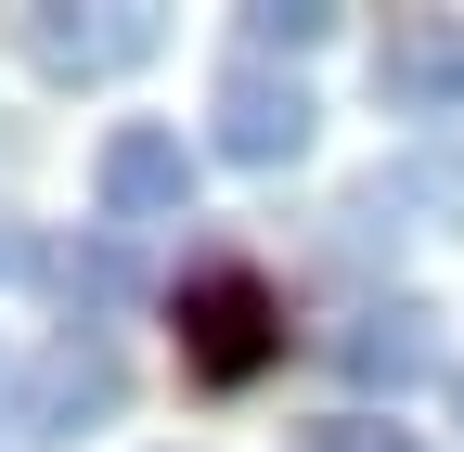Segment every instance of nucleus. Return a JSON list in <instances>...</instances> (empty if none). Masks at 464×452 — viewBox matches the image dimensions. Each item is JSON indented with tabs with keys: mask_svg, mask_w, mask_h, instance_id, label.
Instances as JSON below:
<instances>
[{
	"mask_svg": "<svg viewBox=\"0 0 464 452\" xmlns=\"http://www.w3.org/2000/svg\"><path fill=\"white\" fill-rule=\"evenodd\" d=\"M284 349V310H271V285H258V271H194V285H181V362L207 375V388H246L258 362Z\"/></svg>",
	"mask_w": 464,
	"mask_h": 452,
	"instance_id": "nucleus-1",
	"label": "nucleus"
},
{
	"mask_svg": "<svg viewBox=\"0 0 464 452\" xmlns=\"http://www.w3.org/2000/svg\"><path fill=\"white\" fill-rule=\"evenodd\" d=\"M116 388H130V375H116V349L65 323L52 349H26L14 414H0V427H14V439H78V427H103V414H116Z\"/></svg>",
	"mask_w": 464,
	"mask_h": 452,
	"instance_id": "nucleus-2",
	"label": "nucleus"
},
{
	"mask_svg": "<svg viewBox=\"0 0 464 452\" xmlns=\"http://www.w3.org/2000/svg\"><path fill=\"white\" fill-rule=\"evenodd\" d=\"M91 194H103V220H116V233H130V220H181V207H194V155H181V130H155V117L103 130Z\"/></svg>",
	"mask_w": 464,
	"mask_h": 452,
	"instance_id": "nucleus-3",
	"label": "nucleus"
},
{
	"mask_svg": "<svg viewBox=\"0 0 464 452\" xmlns=\"http://www.w3.org/2000/svg\"><path fill=\"white\" fill-rule=\"evenodd\" d=\"M207 117H219V155H232V168H297L310 130H323V103H310L297 78H271V65H232Z\"/></svg>",
	"mask_w": 464,
	"mask_h": 452,
	"instance_id": "nucleus-4",
	"label": "nucleus"
},
{
	"mask_svg": "<svg viewBox=\"0 0 464 452\" xmlns=\"http://www.w3.org/2000/svg\"><path fill=\"white\" fill-rule=\"evenodd\" d=\"M335 375H348V388H387V401L426 388V375H439V310H426V298L348 310V323H335Z\"/></svg>",
	"mask_w": 464,
	"mask_h": 452,
	"instance_id": "nucleus-5",
	"label": "nucleus"
},
{
	"mask_svg": "<svg viewBox=\"0 0 464 452\" xmlns=\"http://www.w3.org/2000/svg\"><path fill=\"white\" fill-rule=\"evenodd\" d=\"M374 91L400 117H464V14H400L374 52Z\"/></svg>",
	"mask_w": 464,
	"mask_h": 452,
	"instance_id": "nucleus-6",
	"label": "nucleus"
},
{
	"mask_svg": "<svg viewBox=\"0 0 464 452\" xmlns=\"http://www.w3.org/2000/svg\"><path fill=\"white\" fill-rule=\"evenodd\" d=\"M142 52H155V14H26L39 78H130Z\"/></svg>",
	"mask_w": 464,
	"mask_h": 452,
	"instance_id": "nucleus-7",
	"label": "nucleus"
},
{
	"mask_svg": "<svg viewBox=\"0 0 464 452\" xmlns=\"http://www.w3.org/2000/svg\"><path fill=\"white\" fill-rule=\"evenodd\" d=\"M52 285H65L78 310H130L142 271H130V246H65V259H52Z\"/></svg>",
	"mask_w": 464,
	"mask_h": 452,
	"instance_id": "nucleus-8",
	"label": "nucleus"
},
{
	"mask_svg": "<svg viewBox=\"0 0 464 452\" xmlns=\"http://www.w3.org/2000/svg\"><path fill=\"white\" fill-rule=\"evenodd\" d=\"M335 39V0H258L246 14V65H271V52H323Z\"/></svg>",
	"mask_w": 464,
	"mask_h": 452,
	"instance_id": "nucleus-9",
	"label": "nucleus"
},
{
	"mask_svg": "<svg viewBox=\"0 0 464 452\" xmlns=\"http://www.w3.org/2000/svg\"><path fill=\"white\" fill-rule=\"evenodd\" d=\"M387 207H451L464 220V142H439V155H413V168H400V182H374Z\"/></svg>",
	"mask_w": 464,
	"mask_h": 452,
	"instance_id": "nucleus-10",
	"label": "nucleus"
},
{
	"mask_svg": "<svg viewBox=\"0 0 464 452\" xmlns=\"http://www.w3.org/2000/svg\"><path fill=\"white\" fill-rule=\"evenodd\" d=\"M310 452H413V427H387V414H323Z\"/></svg>",
	"mask_w": 464,
	"mask_h": 452,
	"instance_id": "nucleus-11",
	"label": "nucleus"
},
{
	"mask_svg": "<svg viewBox=\"0 0 464 452\" xmlns=\"http://www.w3.org/2000/svg\"><path fill=\"white\" fill-rule=\"evenodd\" d=\"M14 271H26V246H14V233H0V285H14Z\"/></svg>",
	"mask_w": 464,
	"mask_h": 452,
	"instance_id": "nucleus-12",
	"label": "nucleus"
},
{
	"mask_svg": "<svg viewBox=\"0 0 464 452\" xmlns=\"http://www.w3.org/2000/svg\"><path fill=\"white\" fill-rule=\"evenodd\" d=\"M14 375H26V362H0V414H14Z\"/></svg>",
	"mask_w": 464,
	"mask_h": 452,
	"instance_id": "nucleus-13",
	"label": "nucleus"
},
{
	"mask_svg": "<svg viewBox=\"0 0 464 452\" xmlns=\"http://www.w3.org/2000/svg\"><path fill=\"white\" fill-rule=\"evenodd\" d=\"M451 427H464V375H451Z\"/></svg>",
	"mask_w": 464,
	"mask_h": 452,
	"instance_id": "nucleus-14",
	"label": "nucleus"
}]
</instances>
